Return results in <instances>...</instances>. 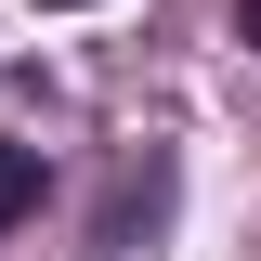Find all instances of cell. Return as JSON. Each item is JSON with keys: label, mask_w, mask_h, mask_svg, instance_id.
<instances>
[{"label": "cell", "mask_w": 261, "mask_h": 261, "mask_svg": "<svg viewBox=\"0 0 261 261\" xmlns=\"http://www.w3.org/2000/svg\"><path fill=\"white\" fill-rule=\"evenodd\" d=\"M27 209H39V157H27V144H0V222H27Z\"/></svg>", "instance_id": "6da1fadb"}, {"label": "cell", "mask_w": 261, "mask_h": 261, "mask_svg": "<svg viewBox=\"0 0 261 261\" xmlns=\"http://www.w3.org/2000/svg\"><path fill=\"white\" fill-rule=\"evenodd\" d=\"M39 13H79V0H39Z\"/></svg>", "instance_id": "3957f363"}, {"label": "cell", "mask_w": 261, "mask_h": 261, "mask_svg": "<svg viewBox=\"0 0 261 261\" xmlns=\"http://www.w3.org/2000/svg\"><path fill=\"white\" fill-rule=\"evenodd\" d=\"M235 27H248V53H261V0H235Z\"/></svg>", "instance_id": "7a4b0ae2"}]
</instances>
